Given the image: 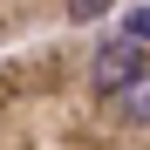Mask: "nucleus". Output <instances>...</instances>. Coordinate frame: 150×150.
Listing matches in <instances>:
<instances>
[{
    "instance_id": "nucleus-2",
    "label": "nucleus",
    "mask_w": 150,
    "mask_h": 150,
    "mask_svg": "<svg viewBox=\"0 0 150 150\" xmlns=\"http://www.w3.org/2000/svg\"><path fill=\"white\" fill-rule=\"evenodd\" d=\"M109 7L103 0H0V55L34 48L48 34H75V28H103Z\"/></svg>"
},
{
    "instance_id": "nucleus-1",
    "label": "nucleus",
    "mask_w": 150,
    "mask_h": 150,
    "mask_svg": "<svg viewBox=\"0 0 150 150\" xmlns=\"http://www.w3.org/2000/svg\"><path fill=\"white\" fill-rule=\"evenodd\" d=\"M0 150H150V21L0 55Z\"/></svg>"
}]
</instances>
